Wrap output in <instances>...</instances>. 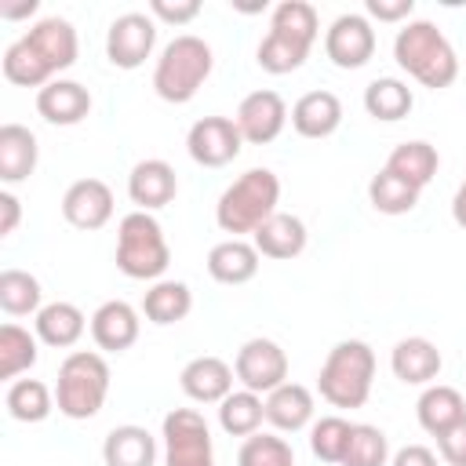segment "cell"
Segmentation results:
<instances>
[{
  "instance_id": "4dcf8cb0",
  "label": "cell",
  "mask_w": 466,
  "mask_h": 466,
  "mask_svg": "<svg viewBox=\"0 0 466 466\" xmlns=\"http://www.w3.org/2000/svg\"><path fill=\"white\" fill-rule=\"evenodd\" d=\"M266 419V400L251 390H233L222 404H218V426L229 433V437H251L258 433Z\"/></svg>"
},
{
  "instance_id": "7c38bea8",
  "label": "cell",
  "mask_w": 466,
  "mask_h": 466,
  "mask_svg": "<svg viewBox=\"0 0 466 466\" xmlns=\"http://www.w3.org/2000/svg\"><path fill=\"white\" fill-rule=\"evenodd\" d=\"M233 120H237L244 142L266 146V142H273V138L284 131V124H288V106H284V98H280L277 91L258 87V91H251V95L240 98Z\"/></svg>"
},
{
  "instance_id": "603a6c76",
  "label": "cell",
  "mask_w": 466,
  "mask_h": 466,
  "mask_svg": "<svg viewBox=\"0 0 466 466\" xmlns=\"http://www.w3.org/2000/svg\"><path fill=\"white\" fill-rule=\"evenodd\" d=\"M36 160H40L36 135L22 124H4L0 127V182L7 186L25 182L36 171Z\"/></svg>"
},
{
  "instance_id": "74e56055",
  "label": "cell",
  "mask_w": 466,
  "mask_h": 466,
  "mask_svg": "<svg viewBox=\"0 0 466 466\" xmlns=\"http://www.w3.org/2000/svg\"><path fill=\"white\" fill-rule=\"evenodd\" d=\"M4 76L18 87H47L55 76L47 73V66L29 51V44L18 36L15 44H7L4 51Z\"/></svg>"
},
{
  "instance_id": "ab89813d",
  "label": "cell",
  "mask_w": 466,
  "mask_h": 466,
  "mask_svg": "<svg viewBox=\"0 0 466 466\" xmlns=\"http://www.w3.org/2000/svg\"><path fill=\"white\" fill-rule=\"evenodd\" d=\"M306 58H309V47L291 40V36H280V33H266V40L258 44V66L273 76L295 73Z\"/></svg>"
},
{
  "instance_id": "ffe728a7",
  "label": "cell",
  "mask_w": 466,
  "mask_h": 466,
  "mask_svg": "<svg viewBox=\"0 0 466 466\" xmlns=\"http://www.w3.org/2000/svg\"><path fill=\"white\" fill-rule=\"evenodd\" d=\"M306 240H309L306 222H302L299 215H288V211L269 215V218L251 233V244L258 248V255L277 258V262L302 255V251H306Z\"/></svg>"
},
{
  "instance_id": "484cf974",
  "label": "cell",
  "mask_w": 466,
  "mask_h": 466,
  "mask_svg": "<svg viewBox=\"0 0 466 466\" xmlns=\"http://www.w3.org/2000/svg\"><path fill=\"white\" fill-rule=\"evenodd\" d=\"M415 415H419V426H422L426 433L441 437V433L451 430L459 419H466V400H462V393H459L455 386L433 382V386L422 390V397H419V404H415Z\"/></svg>"
},
{
  "instance_id": "7402d4cb",
  "label": "cell",
  "mask_w": 466,
  "mask_h": 466,
  "mask_svg": "<svg viewBox=\"0 0 466 466\" xmlns=\"http://www.w3.org/2000/svg\"><path fill=\"white\" fill-rule=\"evenodd\" d=\"M102 462L106 466H153L157 462V437L135 422L113 426L102 441Z\"/></svg>"
},
{
  "instance_id": "7bdbcfd3",
  "label": "cell",
  "mask_w": 466,
  "mask_h": 466,
  "mask_svg": "<svg viewBox=\"0 0 466 466\" xmlns=\"http://www.w3.org/2000/svg\"><path fill=\"white\" fill-rule=\"evenodd\" d=\"M437 451L448 466H466V419H459L451 430L437 437Z\"/></svg>"
},
{
  "instance_id": "83f0119b",
  "label": "cell",
  "mask_w": 466,
  "mask_h": 466,
  "mask_svg": "<svg viewBox=\"0 0 466 466\" xmlns=\"http://www.w3.org/2000/svg\"><path fill=\"white\" fill-rule=\"evenodd\" d=\"M437 167H441V157H437V149H433L430 142H422V138L400 142V146L386 157V171L397 175V178H404V182L415 186V189L430 186L433 175H437Z\"/></svg>"
},
{
  "instance_id": "f35d334b",
  "label": "cell",
  "mask_w": 466,
  "mask_h": 466,
  "mask_svg": "<svg viewBox=\"0 0 466 466\" xmlns=\"http://www.w3.org/2000/svg\"><path fill=\"white\" fill-rule=\"evenodd\" d=\"M342 466H390V441L379 426L371 422H357L350 433V448Z\"/></svg>"
},
{
  "instance_id": "e0dca14e",
  "label": "cell",
  "mask_w": 466,
  "mask_h": 466,
  "mask_svg": "<svg viewBox=\"0 0 466 466\" xmlns=\"http://www.w3.org/2000/svg\"><path fill=\"white\" fill-rule=\"evenodd\" d=\"M233 375H237V371H233L222 357L204 353V357H193V360L182 368L178 386H182V393H186L189 400H197V404H222V400L233 393Z\"/></svg>"
},
{
  "instance_id": "7a4b0ae2",
  "label": "cell",
  "mask_w": 466,
  "mask_h": 466,
  "mask_svg": "<svg viewBox=\"0 0 466 466\" xmlns=\"http://www.w3.org/2000/svg\"><path fill=\"white\" fill-rule=\"evenodd\" d=\"M280 204V178L269 167H251L237 182H229L215 204V222L222 233H255Z\"/></svg>"
},
{
  "instance_id": "4fadbf2b",
  "label": "cell",
  "mask_w": 466,
  "mask_h": 466,
  "mask_svg": "<svg viewBox=\"0 0 466 466\" xmlns=\"http://www.w3.org/2000/svg\"><path fill=\"white\" fill-rule=\"evenodd\" d=\"M178 193V175L167 160L160 157H149V160H138L127 175V197L135 204V211H160L175 200Z\"/></svg>"
},
{
  "instance_id": "ba28073f",
  "label": "cell",
  "mask_w": 466,
  "mask_h": 466,
  "mask_svg": "<svg viewBox=\"0 0 466 466\" xmlns=\"http://www.w3.org/2000/svg\"><path fill=\"white\" fill-rule=\"evenodd\" d=\"M233 371H237V382L244 390L262 397V393H273L277 386L288 382V353L273 339H248L237 350Z\"/></svg>"
},
{
  "instance_id": "bcb514c9",
  "label": "cell",
  "mask_w": 466,
  "mask_h": 466,
  "mask_svg": "<svg viewBox=\"0 0 466 466\" xmlns=\"http://www.w3.org/2000/svg\"><path fill=\"white\" fill-rule=\"evenodd\" d=\"M390 466H437V455L426 444H404L400 451H393Z\"/></svg>"
},
{
  "instance_id": "4316f807",
  "label": "cell",
  "mask_w": 466,
  "mask_h": 466,
  "mask_svg": "<svg viewBox=\"0 0 466 466\" xmlns=\"http://www.w3.org/2000/svg\"><path fill=\"white\" fill-rule=\"evenodd\" d=\"M84 328H87V317L80 313V306H73V302H47L40 313H36V339L44 342V346H55V350H69V346H76L80 342V335H84Z\"/></svg>"
},
{
  "instance_id": "44dd1931",
  "label": "cell",
  "mask_w": 466,
  "mask_h": 466,
  "mask_svg": "<svg viewBox=\"0 0 466 466\" xmlns=\"http://www.w3.org/2000/svg\"><path fill=\"white\" fill-rule=\"evenodd\" d=\"M342 124V102L335 91H306L291 106V127L302 138H328Z\"/></svg>"
},
{
  "instance_id": "d4e9b609",
  "label": "cell",
  "mask_w": 466,
  "mask_h": 466,
  "mask_svg": "<svg viewBox=\"0 0 466 466\" xmlns=\"http://www.w3.org/2000/svg\"><path fill=\"white\" fill-rule=\"evenodd\" d=\"M266 400V422L277 426L280 433H299L302 426L313 422V393L302 382H284L273 393L262 397Z\"/></svg>"
},
{
  "instance_id": "7dc6e473",
  "label": "cell",
  "mask_w": 466,
  "mask_h": 466,
  "mask_svg": "<svg viewBox=\"0 0 466 466\" xmlns=\"http://www.w3.org/2000/svg\"><path fill=\"white\" fill-rule=\"evenodd\" d=\"M451 218H455V226H462L466 229V182L455 189V197H451Z\"/></svg>"
},
{
  "instance_id": "d6a6232c",
  "label": "cell",
  "mask_w": 466,
  "mask_h": 466,
  "mask_svg": "<svg viewBox=\"0 0 466 466\" xmlns=\"http://www.w3.org/2000/svg\"><path fill=\"white\" fill-rule=\"evenodd\" d=\"M4 404H7V415L18 422H44L55 408V397L40 379H15L7 386Z\"/></svg>"
},
{
  "instance_id": "8d00e7d4",
  "label": "cell",
  "mask_w": 466,
  "mask_h": 466,
  "mask_svg": "<svg viewBox=\"0 0 466 466\" xmlns=\"http://www.w3.org/2000/svg\"><path fill=\"white\" fill-rule=\"evenodd\" d=\"M350 433H353V422H346L342 415H324L309 430V448L320 462H339L342 466L346 448H350Z\"/></svg>"
},
{
  "instance_id": "9c48e42d",
  "label": "cell",
  "mask_w": 466,
  "mask_h": 466,
  "mask_svg": "<svg viewBox=\"0 0 466 466\" xmlns=\"http://www.w3.org/2000/svg\"><path fill=\"white\" fill-rule=\"evenodd\" d=\"M157 47V22L153 15H142V11H127L120 18L109 22V33H106V58L116 66V69H138Z\"/></svg>"
},
{
  "instance_id": "8fae6325",
  "label": "cell",
  "mask_w": 466,
  "mask_h": 466,
  "mask_svg": "<svg viewBox=\"0 0 466 466\" xmlns=\"http://www.w3.org/2000/svg\"><path fill=\"white\" fill-rule=\"evenodd\" d=\"M324 51L339 69H360L375 55V29L364 15H339L324 33Z\"/></svg>"
},
{
  "instance_id": "681fc988",
  "label": "cell",
  "mask_w": 466,
  "mask_h": 466,
  "mask_svg": "<svg viewBox=\"0 0 466 466\" xmlns=\"http://www.w3.org/2000/svg\"><path fill=\"white\" fill-rule=\"evenodd\" d=\"M462 182H466V178H462Z\"/></svg>"
},
{
  "instance_id": "6da1fadb",
  "label": "cell",
  "mask_w": 466,
  "mask_h": 466,
  "mask_svg": "<svg viewBox=\"0 0 466 466\" xmlns=\"http://www.w3.org/2000/svg\"><path fill=\"white\" fill-rule=\"evenodd\" d=\"M393 58L397 66L419 80L422 87L430 91H441V87H451L455 76H459V55L455 47L448 44V36L426 22V18H415L408 22L404 29H397V40H393Z\"/></svg>"
},
{
  "instance_id": "d6986e66",
  "label": "cell",
  "mask_w": 466,
  "mask_h": 466,
  "mask_svg": "<svg viewBox=\"0 0 466 466\" xmlns=\"http://www.w3.org/2000/svg\"><path fill=\"white\" fill-rule=\"evenodd\" d=\"M390 368L393 375L404 382V386H433V379L441 375L444 368V357L441 350L422 339V335H411V339H400L390 353Z\"/></svg>"
},
{
  "instance_id": "2e32d148",
  "label": "cell",
  "mask_w": 466,
  "mask_h": 466,
  "mask_svg": "<svg viewBox=\"0 0 466 466\" xmlns=\"http://www.w3.org/2000/svg\"><path fill=\"white\" fill-rule=\"evenodd\" d=\"M138 331H142V320H138V309L124 299H109L102 302L95 313H91V339L98 350L106 353H124L138 342Z\"/></svg>"
},
{
  "instance_id": "e575fe53",
  "label": "cell",
  "mask_w": 466,
  "mask_h": 466,
  "mask_svg": "<svg viewBox=\"0 0 466 466\" xmlns=\"http://www.w3.org/2000/svg\"><path fill=\"white\" fill-rule=\"evenodd\" d=\"M36 335H29L22 324H4L0 328V379H18L36 364Z\"/></svg>"
},
{
  "instance_id": "9a60e30c",
  "label": "cell",
  "mask_w": 466,
  "mask_h": 466,
  "mask_svg": "<svg viewBox=\"0 0 466 466\" xmlns=\"http://www.w3.org/2000/svg\"><path fill=\"white\" fill-rule=\"evenodd\" d=\"M62 218L76 229H102L113 218V189L102 178H76L62 197Z\"/></svg>"
},
{
  "instance_id": "30bf717a",
  "label": "cell",
  "mask_w": 466,
  "mask_h": 466,
  "mask_svg": "<svg viewBox=\"0 0 466 466\" xmlns=\"http://www.w3.org/2000/svg\"><path fill=\"white\" fill-rule=\"evenodd\" d=\"M240 146L244 135L229 116H200L186 135V149L200 167H226L240 157Z\"/></svg>"
},
{
  "instance_id": "c3c4849f",
  "label": "cell",
  "mask_w": 466,
  "mask_h": 466,
  "mask_svg": "<svg viewBox=\"0 0 466 466\" xmlns=\"http://www.w3.org/2000/svg\"><path fill=\"white\" fill-rule=\"evenodd\" d=\"M36 11V0H25V4H15V7H0V18H25Z\"/></svg>"
},
{
  "instance_id": "5b68a950",
  "label": "cell",
  "mask_w": 466,
  "mask_h": 466,
  "mask_svg": "<svg viewBox=\"0 0 466 466\" xmlns=\"http://www.w3.org/2000/svg\"><path fill=\"white\" fill-rule=\"evenodd\" d=\"M109 397V364L95 350H73L58 364L55 404L66 419H95Z\"/></svg>"
},
{
  "instance_id": "b9f144b4",
  "label": "cell",
  "mask_w": 466,
  "mask_h": 466,
  "mask_svg": "<svg viewBox=\"0 0 466 466\" xmlns=\"http://www.w3.org/2000/svg\"><path fill=\"white\" fill-rule=\"evenodd\" d=\"M149 15L167 22V25H186L200 15V0H149Z\"/></svg>"
},
{
  "instance_id": "3957f363",
  "label": "cell",
  "mask_w": 466,
  "mask_h": 466,
  "mask_svg": "<svg viewBox=\"0 0 466 466\" xmlns=\"http://www.w3.org/2000/svg\"><path fill=\"white\" fill-rule=\"evenodd\" d=\"M371 382L375 353L360 339H342L339 346H331L317 375V390L331 408H364V400L371 397Z\"/></svg>"
},
{
  "instance_id": "f1b7e54d",
  "label": "cell",
  "mask_w": 466,
  "mask_h": 466,
  "mask_svg": "<svg viewBox=\"0 0 466 466\" xmlns=\"http://www.w3.org/2000/svg\"><path fill=\"white\" fill-rule=\"evenodd\" d=\"M189 309H193V291H189V284H182V280H157V284L146 291V299H142L146 320H153V324H160V328L186 320Z\"/></svg>"
},
{
  "instance_id": "ac0fdd59",
  "label": "cell",
  "mask_w": 466,
  "mask_h": 466,
  "mask_svg": "<svg viewBox=\"0 0 466 466\" xmlns=\"http://www.w3.org/2000/svg\"><path fill=\"white\" fill-rule=\"evenodd\" d=\"M36 113L47 120V124H58V127H73L80 124L87 113H91V91L76 80H62L55 76L47 87L36 91Z\"/></svg>"
},
{
  "instance_id": "f546056e",
  "label": "cell",
  "mask_w": 466,
  "mask_h": 466,
  "mask_svg": "<svg viewBox=\"0 0 466 466\" xmlns=\"http://www.w3.org/2000/svg\"><path fill=\"white\" fill-rule=\"evenodd\" d=\"M411 106H415V95H411V87H408L404 80H397V76H379V80H371V84L364 87V109H368V116H375V120L393 124V120L408 116Z\"/></svg>"
},
{
  "instance_id": "d590c367",
  "label": "cell",
  "mask_w": 466,
  "mask_h": 466,
  "mask_svg": "<svg viewBox=\"0 0 466 466\" xmlns=\"http://www.w3.org/2000/svg\"><path fill=\"white\" fill-rule=\"evenodd\" d=\"M419 193H422V189L408 186L404 178L390 175L386 167L368 182V200H371V208H375L379 215H408V211L419 204Z\"/></svg>"
},
{
  "instance_id": "ee69618b",
  "label": "cell",
  "mask_w": 466,
  "mask_h": 466,
  "mask_svg": "<svg viewBox=\"0 0 466 466\" xmlns=\"http://www.w3.org/2000/svg\"><path fill=\"white\" fill-rule=\"evenodd\" d=\"M364 11L379 22H404L415 11V0H368Z\"/></svg>"
},
{
  "instance_id": "1f68e13d",
  "label": "cell",
  "mask_w": 466,
  "mask_h": 466,
  "mask_svg": "<svg viewBox=\"0 0 466 466\" xmlns=\"http://www.w3.org/2000/svg\"><path fill=\"white\" fill-rule=\"evenodd\" d=\"M44 291H40V280L25 269H4L0 273V309L7 317H29V313H40L44 306Z\"/></svg>"
},
{
  "instance_id": "52a82bcc",
  "label": "cell",
  "mask_w": 466,
  "mask_h": 466,
  "mask_svg": "<svg viewBox=\"0 0 466 466\" xmlns=\"http://www.w3.org/2000/svg\"><path fill=\"white\" fill-rule=\"evenodd\" d=\"M164 466H215L211 430L197 408H171L164 415Z\"/></svg>"
},
{
  "instance_id": "f6af8a7d",
  "label": "cell",
  "mask_w": 466,
  "mask_h": 466,
  "mask_svg": "<svg viewBox=\"0 0 466 466\" xmlns=\"http://www.w3.org/2000/svg\"><path fill=\"white\" fill-rule=\"evenodd\" d=\"M22 222V200L11 189H0V237H11Z\"/></svg>"
},
{
  "instance_id": "60d3db41",
  "label": "cell",
  "mask_w": 466,
  "mask_h": 466,
  "mask_svg": "<svg viewBox=\"0 0 466 466\" xmlns=\"http://www.w3.org/2000/svg\"><path fill=\"white\" fill-rule=\"evenodd\" d=\"M237 462L240 466H295V451H291V444L284 437L251 433V437H244Z\"/></svg>"
},
{
  "instance_id": "277c9868",
  "label": "cell",
  "mask_w": 466,
  "mask_h": 466,
  "mask_svg": "<svg viewBox=\"0 0 466 466\" xmlns=\"http://www.w3.org/2000/svg\"><path fill=\"white\" fill-rule=\"evenodd\" d=\"M211 66H215L211 44L193 33H182L171 44H164V51L153 66V91L164 102L182 106L204 87V80L211 76Z\"/></svg>"
},
{
  "instance_id": "5bb4252c",
  "label": "cell",
  "mask_w": 466,
  "mask_h": 466,
  "mask_svg": "<svg viewBox=\"0 0 466 466\" xmlns=\"http://www.w3.org/2000/svg\"><path fill=\"white\" fill-rule=\"evenodd\" d=\"M22 40H25V44H29V51L47 66V73H51V76H55V73H62V69H69V66L76 62V51H80L73 22H66V18H58V15L40 18V22L22 36Z\"/></svg>"
},
{
  "instance_id": "836d02e7",
  "label": "cell",
  "mask_w": 466,
  "mask_h": 466,
  "mask_svg": "<svg viewBox=\"0 0 466 466\" xmlns=\"http://www.w3.org/2000/svg\"><path fill=\"white\" fill-rule=\"evenodd\" d=\"M269 33H280V36H291V40L313 47V40L320 33L317 7L306 4V0H284V4H277L273 15H269Z\"/></svg>"
},
{
  "instance_id": "cb8c5ba5",
  "label": "cell",
  "mask_w": 466,
  "mask_h": 466,
  "mask_svg": "<svg viewBox=\"0 0 466 466\" xmlns=\"http://www.w3.org/2000/svg\"><path fill=\"white\" fill-rule=\"evenodd\" d=\"M258 258L262 255H258L255 244H248L240 237H229V240H222L208 251V273H211V280L237 288V284H248L258 273Z\"/></svg>"
},
{
  "instance_id": "8992f818",
  "label": "cell",
  "mask_w": 466,
  "mask_h": 466,
  "mask_svg": "<svg viewBox=\"0 0 466 466\" xmlns=\"http://www.w3.org/2000/svg\"><path fill=\"white\" fill-rule=\"evenodd\" d=\"M171 266V248L149 211H131L116 229V269L131 280H160Z\"/></svg>"
}]
</instances>
